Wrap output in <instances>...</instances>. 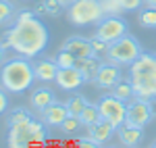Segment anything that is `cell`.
Here are the masks:
<instances>
[{
  "instance_id": "cell-1",
  "label": "cell",
  "mask_w": 156,
  "mask_h": 148,
  "mask_svg": "<svg viewBox=\"0 0 156 148\" xmlns=\"http://www.w3.org/2000/svg\"><path fill=\"white\" fill-rule=\"evenodd\" d=\"M48 40H50L48 27L42 23V19L37 17V13L21 11L15 17L12 25L4 31L2 46L15 50L21 56L36 59L37 54L46 48Z\"/></svg>"
},
{
  "instance_id": "cell-2",
  "label": "cell",
  "mask_w": 156,
  "mask_h": 148,
  "mask_svg": "<svg viewBox=\"0 0 156 148\" xmlns=\"http://www.w3.org/2000/svg\"><path fill=\"white\" fill-rule=\"evenodd\" d=\"M36 81V71H34V63H29L27 56H15L2 63L0 67V86L11 94H21L25 90L34 86Z\"/></svg>"
},
{
  "instance_id": "cell-3",
  "label": "cell",
  "mask_w": 156,
  "mask_h": 148,
  "mask_svg": "<svg viewBox=\"0 0 156 148\" xmlns=\"http://www.w3.org/2000/svg\"><path fill=\"white\" fill-rule=\"evenodd\" d=\"M133 90L137 98L152 100L156 96V54L142 52L137 61L129 67Z\"/></svg>"
},
{
  "instance_id": "cell-4",
  "label": "cell",
  "mask_w": 156,
  "mask_h": 148,
  "mask_svg": "<svg viewBox=\"0 0 156 148\" xmlns=\"http://www.w3.org/2000/svg\"><path fill=\"white\" fill-rule=\"evenodd\" d=\"M44 121H27L21 125H12L9 132V146L11 148H25V146H37L46 140Z\"/></svg>"
},
{
  "instance_id": "cell-5",
  "label": "cell",
  "mask_w": 156,
  "mask_h": 148,
  "mask_svg": "<svg viewBox=\"0 0 156 148\" xmlns=\"http://www.w3.org/2000/svg\"><path fill=\"white\" fill-rule=\"evenodd\" d=\"M142 52H144V50H142V44H140L131 34H127V36L119 38L117 42L108 44L106 59L112 61V63H117V65H121V67H131Z\"/></svg>"
},
{
  "instance_id": "cell-6",
  "label": "cell",
  "mask_w": 156,
  "mask_h": 148,
  "mask_svg": "<svg viewBox=\"0 0 156 148\" xmlns=\"http://www.w3.org/2000/svg\"><path fill=\"white\" fill-rule=\"evenodd\" d=\"M67 17L73 25L83 27V25H92V23L98 25L106 15H104L100 0H77L67 9Z\"/></svg>"
},
{
  "instance_id": "cell-7",
  "label": "cell",
  "mask_w": 156,
  "mask_h": 148,
  "mask_svg": "<svg viewBox=\"0 0 156 148\" xmlns=\"http://www.w3.org/2000/svg\"><path fill=\"white\" fill-rule=\"evenodd\" d=\"M100 113H102V119H108L115 127H121L127 119V102L121 100L119 96H115L112 92L100 96V100L96 102Z\"/></svg>"
},
{
  "instance_id": "cell-8",
  "label": "cell",
  "mask_w": 156,
  "mask_h": 148,
  "mask_svg": "<svg viewBox=\"0 0 156 148\" xmlns=\"http://www.w3.org/2000/svg\"><path fill=\"white\" fill-rule=\"evenodd\" d=\"M127 34H129V25L125 23L119 15H106V17L98 23L94 36L100 38V40L106 42V44H112V42H117L119 38L127 36Z\"/></svg>"
},
{
  "instance_id": "cell-9",
  "label": "cell",
  "mask_w": 156,
  "mask_h": 148,
  "mask_svg": "<svg viewBox=\"0 0 156 148\" xmlns=\"http://www.w3.org/2000/svg\"><path fill=\"white\" fill-rule=\"evenodd\" d=\"M154 111H152V102L146 98H131L127 102V119L125 123L133 125V127H146L152 121Z\"/></svg>"
},
{
  "instance_id": "cell-10",
  "label": "cell",
  "mask_w": 156,
  "mask_h": 148,
  "mask_svg": "<svg viewBox=\"0 0 156 148\" xmlns=\"http://www.w3.org/2000/svg\"><path fill=\"white\" fill-rule=\"evenodd\" d=\"M119 81H121V65H117V63H112V61L102 63L94 84L100 90H112Z\"/></svg>"
},
{
  "instance_id": "cell-11",
  "label": "cell",
  "mask_w": 156,
  "mask_h": 148,
  "mask_svg": "<svg viewBox=\"0 0 156 148\" xmlns=\"http://www.w3.org/2000/svg\"><path fill=\"white\" fill-rule=\"evenodd\" d=\"M54 81L58 84L60 90L73 92V90H77L81 84H85V77L79 71V67H58V73H56V79Z\"/></svg>"
},
{
  "instance_id": "cell-12",
  "label": "cell",
  "mask_w": 156,
  "mask_h": 148,
  "mask_svg": "<svg viewBox=\"0 0 156 148\" xmlns=\"http://www.w3.org/2000/svg\"><path fill=\"white\" fill-rule=\"evenodd\" d=\"M69 115H71V113L67 109V102H56V100H54L50 106H46L44 111L40 113V119L46 125H50V127H60Z\"/></svg>"
},
{
  "instance_id": "cell-13",
  "label": "cell",
  "mask_w": 156,
  "mask_h": 148,
  "mask_svg": "<svg viewBox=\"0 0 156 148\" xmlns=\"http://www.w3.org/2000/svg\"><path fill=\"white\" fill-rule=\"evenodd\" d=\"M62 48L73 52L77 59H83V56H92L94 48H92V38H83V36H71L65 40Z\"/></svg>"
},
{
  "instance_id": "cell-14",
  "label": "cell",
  "mask_w": 156,
  "mask_h": 148,
  "mask_svg": "<svg viewBox=\"0 0 156 148\" xmlns=\"http://www.w3.org/2000/svg\"><path fill=\"white\" fill-rule=\"evenodd\" d=\"M117 136H119L121 144H125L127 148H135L144 140V129L142 127H133L129 123H123L121 127H117Z\"/></svg>"
},
{
  "instance_id": "cell-15",
  "label": "cell",
  "mask_w": 156,
  "mask_h": 148,
  "mask_svg": "<svg viewBox=\"0 0 156 148\" xmlns=\"http://www.w3.org/2000/svg\"><path fill=\"white\" fill-rule=\"evenodd\" d=\"M34 71L37 81H54L58 73V65L54 59H40L34 63Z\"/></svg>"
},
{
  "instance_id": "cell-16",
  "label": "cell",
  "mask_w": 156,
  "mask_h": 148,
  "mask_svg": "<svg viewBox=\"0 0 156 148\" xmlns=\"http://www.w3.org/2000/svg\"><path fill=\"white\" fill-rule=\"evenodd\" d=\"M54 100H56V96H54V92H52L50 88L40 86V88H36V90L31 92V98H29V102H31V109H34V111L42 113L46 106H50Z\"/></svg>"
},
{
  "instance_id": "cell-17",
  "label": "cell",
  "mask_w": 156,
  "mask_h": 148,
  "mask_svg": "<svg viewBox=\"0 0 156 148\" xmlns=\"http://www.w3.org/2000/svg\"><path fill=\"white\" fill-rule=\"evenodd\" d=\"M87 134H90L92 138H96L100 144H104V142H108L110 138L117 134V127L110 123L108 119H100L98 123H94V125L87 127Z\"/></svg>"
},
{
  "instance_id": "cell-18",
  "label": "cell",
  "mask_w": 156,
  "mask_h": 148,
  "mask_svg": "<svg viewBox=\"0 0 156 148\" xmlns=\"http://www.w3.org/2000/svg\"><path fill=\"white\" fill-rule=\"evenodd\" d=\"M100 65H102V61H100V56H96V54L77 59V67H79V71L83 73L85 81H94V79H96L98 71H100Z\"/></svg>"
},
{
  "instance_id": "cell-19",
  "label": "cell",
  "mask_w": 156,
  "mask_h": 148,
  "mask_svg": "<svg viewBox=\"0 0 156 148\" xmlns=\"http://www.w3.org/2000/svg\"><path fill=\"white\" fill-rule=\"evenodd\" d=\"M110 92H112L115 96H119L121 100H125V102H129L131 98H135V90H133L131 77H129V79H123V77H121V81L112 88Z\"/></svg>"
},
{
  "instance_id": "cell-20",
  "label": "cell",
  "mask_w": 156,
  "mask_h": 148,
  "mask_svg": "<svg viewBox=\"0 0 156 148\" xmlns=\"http://www.w3.org/2000/svg\"><path fill=\"white\" fill-rule=\"evenodd\" d=\"M62 4H60V0H42L40 4H37L36 13L37 15H50V17H58L60 13H62Z\"/></svg>"
},
{
  "instance_id": "cell-21",
  "label": "cell",
  "mask_w": 156,
  "mask_h": 148,
  "mask_svg": "<svg viewBox=\"0 0 156 148\" xmlns=\"http://www.w3.org/2000/svg\"><path fill=\"white\" fill-rule=\"evenodd\" d=\"M79 119H81V125H83V127H90V125L98 123V121L102 119V113L98 109V104H87L83 109V113L79 115Z\"/></svg>"
},
{
  "instance_id": "cell-22",
  "label": "cell",
  "mask_w": 156,
  "mask_h": 148,
  "mask_svg": "<svg viewBox=\"0 0 156 148\" xmlns=\"http://www.w3.org/2000/svg\"><path fill=\"white\" fill-rule=\"evenodd\" d=\"M87 104H90V102H87V98H85V96H81V94H73L71 98L67 100V109H69V113H71V115H75V117H79Z\"/></svg>"
},
{
  "instance_id": "cell-23",
  "label": "cell",
  "mask_w": 156,
  "mask_h": 148,
  "mask_svg": "<svg viewBox=\"0 0 156 148\" xmlns=\"http://www.w3.org/2000/svg\"><path fill=\"white\" fill-rule=\"evenodd\" d=\"M31 119H34V115L27 111V109H15V111H11V115L6 117V125L12 127V125L27 123V121H31Z\"/></svg>"
},
{
  "instance_id": "cell-24",
  "label": "cell",
  "mask_w": 156,
  "mask_h": 148,
  "mask_svg": "<svg viewBox=\"0 0 156 148\" xmlns=\"http://www.w3.org/2000/svg\"><path fill=\"white\" fill-rule=\"evenodd\" d=\"M54 61H56L58 67H77V56L73 52H69V50H65V48L58 50V54L54 56Z\"/></svg>"
},
{
  "instance_id": "cell-25",
  "label": "cell",
  "mask_w": 156,
  "mask_h": 148,
  "mask_svg": "<svg viewBox=\"0 0 156 148\" xmlns=\"http://www.w3.org/2000/svg\"><path fill=\"white\" fill-rule=\"evenodd\" d=\"M15 17V4L11 0H0V25L9 23Z\"/></svg>"
},
{
  "instance_id": "cell-26",
  "label": "cell",
  "mask_w": 156,
  "mask_h": 148,
  "mask_svg": "<svg viewBox=\"0 0 156 148\" xmlns=\"http://www.w3.org/2000/svg\"><path fill=\"white\" fill-rule=\"evenodd\" d=\"M140 23L148 29H156V9L148 6V11H144L140 15Z\"/></svg>"
},
{
  "instance_id": "cell-27",
  "label": "cell",
  "mask_w": 156,
  "mask_h": 148,
  "mask_svg": "<svg viewBox=\"0 0 156 148\" xmlns=\"http://www.w3.org/2000/svg\"><path fill=\"white\" fill-rule=\"evenodd\" d=\"M100 2H102L104 15H121L123 13V6L119 0H100Z\"/></svg>"
},
{
  "instance_id": "cell-28",
  "label": "cell",
  "mask_w": 156,
  "mask_h": 148,
  "mask_svg": "<svg viewBox=\"0 0 156 148\" xmlns=\"http://www.w3.org/2000/svg\"><path fill=\"white\" fill-rule=\"evenodd\" d=\"M79 125H81V119H79V117H75V115H69L60 127H62L65 132H75V129H79Z\"/></svg>"
},
{
  "instance_id": "cell-29",
  "label": "cell",
  "mask_w": 156,
  "mask_h": 148,
  "mask_svg": "<svg viewBox=\"0 0 156 148\" xmlns=\"http://www.w3.org/2000/svg\"><path fill=\"white\" fill-rule=\"evenodd\" d=\"M92 48H94V54H96V56H102V54H104V56H106V50H108V44L106 42H102V40H100V38H92Z\"/></svg>"
},
{
  "instance_id": "cell-30",
  "label": "cell",
  "mask_w": 156,
  "mask_h": 148,
  "mask_svg": "<svg viewBox=\"0 0 156 148\" xmlns=\"http://www.w3.org/2000/svg\"><path fill=\"white\" fill-rule=\"evenodd\" d=\"M77 146H81V148H100L102 144L98 142L96 138H92L90 134H87L85 138H79V140H77Z\"/></svg>"
},
{
  "instance_id": "cell-31",
  "label": "cell",
  "mask_w": 156,
  "mask_h": 148,
  "mask_svg": "<svg viewBox=\"0 0 156 148\" xmlns=\"http://www.w3.org/2000/svg\"><path fill=\"white\" fill-rule=\"evenodd\" d=\"M121 6H123V11L129 13V11H137L142 4H144V0H119Z\"/></svg>"
},
{
  "instance_id": "cell-32",
  "label": "cell",
  "mask_w": 156,
  "mask_h": 148,
  "mask_svg": "<svg viewBox=\"0 0 156 148\" xmlns=\"http://www.w3.org/2000/svg\"><path fill=\"white\" fill-rule=\"evenodd\" d=\"M6 106H9V96H6V90L0 86V115L6 111Z\"/></svg>"
},
{
  "instance_id": "cell-33",
  "label": "cell",
  "mask_w": 156,
  "mask_h": 148,
  "mask_svg": "<svg viewBox=\"0 0 156 148\" xmlns=\"http://www.w3.org/2000/svg\"><path fill=\"white\" fill-rule=\"evenodd\" d=\"M6 61V48L2 46V42H0V65Z\"/></svg>"
},
{
  "instance_id": "cell-34",
  "label": "cell",
  "mask_w": 156,
  "mask_h": 148,
  "mask_svg": "<svg viewBox=\"0 0 156 148\" xmlns=\"http://www.w3.org/2000/svg\"><path fill=\"white\" fill-rule=\"evenodd\" d=\"M73 2H77V0H60V4H62L65 9H69V6L73 4Z\"/></svg>"
},
{
  "instance_id": "cell-35",
  "label": "cell",
  "mask_w": 156,
  "mask_h": 148,
  "mask_svg": "<svg viewBox=\"0 0 156 148\" xmlns=\"http://www.w3.org/2000/svg\"><path fill=\"white\" fill-rule=\"evenodd\" d=\"M146 6H152V9H156V0H144Z\"/></svg>"
},
{
  "instance_id": "cell-36",
  "label": "cell",
  "mask_w": 156,
  "mask_h": 148,
  "mask_svg": "<svg viewBox=\"0 0 156 148\" xmlns=\"http://www.w3.org/2000/svg\"><path fill=\"white\" fill-rule=\"evenodd\" d=\"M150 102H152V111H154V117H156V96L150 100Z\"/></svg>"
},
{
  "instance_id": "cell-37",
  "label": "cell",
  "mask_w": 156,
  "mask_h": 148,
  "mask_svg": "<svg viewBox=\"0 0 156 148\" xmlns=\"http://www.w3.org/2000/svg\"><path fill=\"white\" fill-rule=\"evenodd\" d=\"M150 146H152V148H156V140H154V142H152V144H150Z\"/></svg>"
}]
</instances>
